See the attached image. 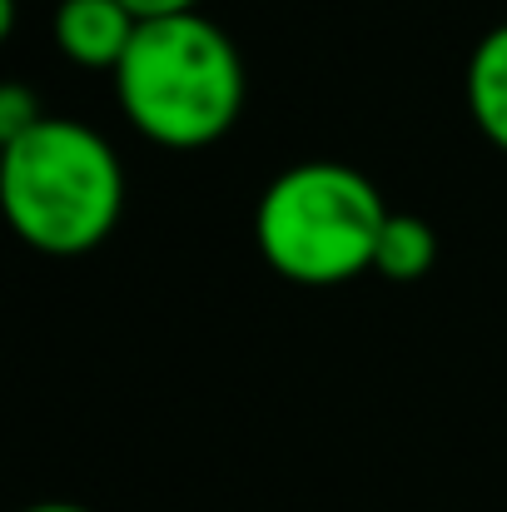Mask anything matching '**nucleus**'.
<instances>
[{"instance_id":"8","label":"nucleus","mask_w":507,"mask_h":512,"mask_svg":"<svg viewBox=\"0 0 507 512\" xmlns=\"http://www.w3.org/2000/svg\"><path fill=\"white\" fill-rule=\"evenodd\" d=\"M140 25L145 20H174V15H194L199 10V0H120Z\"/></svg>"},{"instance_id":"6","label":"nucleus","mask_w":507,"mask_h":512,"mask_svg":"<svg viewBox=\"0 0 507 512\" xmlns=\"http://www.w3.org/2000/svg\"><path fill=\"white\" fill-rule=\"evenodd\" d=\"M433 264H438V229L423 214L393 209L373 249V274L388 284H418L433 274Z\"/></svg>"},{"instance_id":"1","label":"nucleus","mask_w":507,"mask_h":512,"mask_svg":"<svg viewBox=\"0 0 507 512\" xmlns=\"http://www.w3.org/2000/svg\"><path fill=\"white\" fill-rule=\"evenodd\" d=\"M249 75L239 45L194 15L145 20L115 65V100L125 120L160 150H209L244 115Z\"/></svg>"},{"instance_id":"7","label":"nucleus","mask_w":507,"mask_h":512,"mask_svg":"<svg viewBox=\"0 0 507 512\" xmlns=\"http://www.w3.org/2000/svg\"><path fill=\"white\" fill-rule=\"evenodd\" d=\"M45 120V110H40V100L20 85V80H5L0 85V145H10V140H20L30 125H40Z\"/></svg>"},{"instance_id":"9","label":"nucleus","mask_w":507,"mask_h":512,"mask_svg":"<svg viewBox=\"0 0 507 512\" xmlns=\"http://www.w3.org/2000/svg\"><path fill=\"white\" fill-rule=\"evenodd\" d=\"M20 512H90V508H80V503H30Z\"/></svg>"},{"instance_id":"5","label":"nucleus","mask_w":507,"mask_h":512,"mask_svg":"<svg viewBox=\"0 0 507 512\" xmlns=\"http://www.w3.org/2000/svg\"><path fill=\"white\" fill-rule=\"evenodd\" d=\"M463 95H468V115H473L478 135L507 155V20L473 45Z\"/></svg>"},{"instance_id":"2","label":"nucleus","mask_w":507,"mask_h":512,"mask_svg":"<svg viewBox=\"0 0 507 512\" xmlns=\"http://www.w3.org/2000/svg\"><path fill=\"white\" fill-rule=\"evenodd\" d=\"M0 204L10 229L50 259L100 249L125 214V170L110 140L80 120L45 115L0 145Z\"/></svg>"},{"instance_id":"4","label":"nucleus","mask_w":507,"mask_h":512,"mask_svg":"<svg viewBox=\"0 0 507 512\" xmlns=\"http://www.w3.org/2000/svg\"><path fill=\"white\" fill-rule=\"evenodd\" d=\"M55 45L70 65L85 70H110L125 60V50L135 45L140 20L120 5V0H60L55 5Z\"/></svg>"},{"instance_id":"3","label":"nucleus","mask_w":507,"mask_h":512,"mask_svg":"<svg viewBox=\"0 0 507 512\" xmlns=\"http://www.w3.org/2000/svg\"><path fill=\"white\" fill-rule=\"evenodd\" d=\"M378 184L338 160H304L269 179L254 209L264 264L304 289H334L373 274V249L388 224Z\"/></svg>"}]
</instances>
